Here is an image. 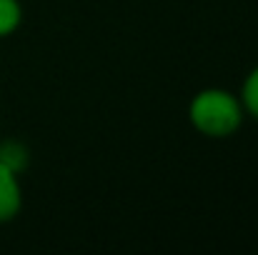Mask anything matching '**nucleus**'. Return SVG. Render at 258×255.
Masks as SVG:
<instances>
[{"label": "nucleus", "instance_id": "nucleus-1", "mask_svg": "<svg viewBox=\"0 0 258 255\" xmlns=\"http://www.w3.org/2000/svg\"><path fill=\"white\" fill-rule=\"evenodd\" d=\"M246 120L238 93L228 88H203L188 103V123L211 140L233 138Z\"/></svg>", "mask_w": 258, "mask_h": 255}, {"label": "nucleus", "instance_id": "nucleus-2", "mask_svg": "<svg viewBox=\"0 0 258 255\" xmlns=\"http://www.w3.org/2000/svg\"><path fill=\"white\" fill-rule=\"evenodd\" d=\"M23 210V185L20 175L0 163V225L13 223Z\"/></svg>", "mask_w": 258, "mask_h": 255}, {"label": "nucleus", "instance_id": "nucleus-3", "mask_svg": "<svg viewBox=\"0 0 258 255\" xmlns=\"http://www.w3.org/2000/svg\"><path fill=\"white\" fill-rule=\"evenodd\" d=\"M0 163L15 170L18 175L30 165V150L20 140H3L0 143Z\"/></svg>", "mask_w": 258, "mask_h": 255}, {"label": "nucleus", "instance_id": "nucleus-4", "mask_svg": "<svg viewBox=\"0 0 258 255\" xmlns=\"http://www.w3.org/2000/svg\"><path fill=\"white\" fill-rule=\"evenodd\" d=\"M20 25H23L20 0H0V40L15 35Z\"/></svg>", "mask_w": 258, "mask_h": 255}, {"label": "nucleus", "instance_id": "nucleus-5", "mask_svg": "<svg viewBox=\"0 0 258 255\" xmlns=\"http://www.w3.org/2000/svg\"><path fill=\"white\" fill-rule=\"evenodd\" d=\"M238 98H241V105L246 110V118L258 120V65H253L248 70V75L243 78L241 90H238Z\"/></svg>", "mask_w": 258, "mask_h": 255}]
</instances>
